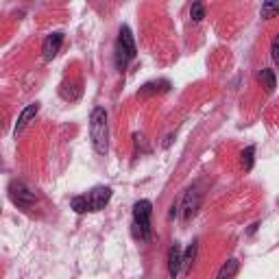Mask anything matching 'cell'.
<instances>
[{"instance_id":"obj_1","label":"cell","mask_w":279,"mask_h":279,"mask_svg":"<svg viewBox=\"0 0 279 279\" xmlns=\"http://www.w3.org/2000/svg\"><path fill=\"white\" fill-rule=\"evenodd\" d=\"M90 140L98 155H107L109 151V123L105 107H94L90 116Z\"/></svg>"},{"instance_id":"obj_2","label":"cell","mask_w":279,"mask_h":279,"mask_svg":"<svg viewBox=\"0 0 279 279\" xmlns=\"http://www.w3.org/2000/svg\"><path fill=\"white\" fill-rule=\"evenodd\" d=\"M151 214H153V203L142 199L133 205V236L140 240L151 238Z\"/></svg>"},{"instance_id":"obj_3","label":"cell","mask_w":279,"mask_h":279,"mask_svg":"<svg viewBox=\"0 0 279 279\" xmlns=\"http://www.w3.org/2000/svg\"><path fill=\"white\" fill-rule=\"evenodd\" d=\"M138 48H135V42H133V35H131V29L129 27H120L118 31V42H116V68L123 72L126 68V63L135 57Z\"/></svg>"},{"instance_id":"obj_4","label":"cell","mask_w":279,"mask_h":279,"mask_svg":"<svg viewBox=\"0 0 279 279\" xmlns=\"http://www.w3.org/2000/svg\"><path fill=\"white\" fill-rule=\"evenodd\" d=\"M9 199H11V203L18 205L20 210H31L35 203H37L35 192L24 184V181H11V184H9Z\"/></svg>"},{"instance_id":"obj_5","label":"cell","mask_w":279,"mask_h":279,"mask_svg":"<svg viewBox=\"0 0 279 279\" xmlns=\"http://www.w3.org/2000/svg\"><path fill=\"white\" fill-rule=\"evenodd\" d=\"M88 201V212H100L105 210V205L111 199V187L107 186H96L94 190H90L88 194H83Z\"/></svg>"},{"instance_id":"obj_6","label":"cell","mask_w":279,"mask_h":279,"mask_svg":"<svg viewBox=\"0 0 279 279\" xmlns=\"http://www.w3.org/2000/svg\"><path fill=\"white\" fill-rule=\"evenodd\" d=\"M62 44H63V33H59V31L50 33L48 37L44 39V46H42L44 59H46V62H50V59H53L55 55L59 53V48H62Z\"/></svg>"},{"instance_id":"obj_7","label":"cell","mask_w":279,"mask_h":279,"mask_svg":"<svg viewBox=\"0 0 279 279\" xmlns=\"http://www.w3.org/2000/svg\"><path fill=\"white\" fill-rule=\"evenodd\" d=\"M181 255H184V251H181L179 242H172L168 248V275H170V279H177V275L181 273Z\"/></svg>"},{"instance_id":"obj_8","label":"cell","mask_w":279,"mask_h":279,"mask_svg":"<svg viewBox=\"0 0 279 279\" xmlns=\"http://www.w3.org/2000/svg\"><path fill=\"white\" fill-rule=\"evenodd\" d=\"M199 199L201 194L196 190H187L184 201H181V210H184V218H190L192 214L196 212V207H199Z\"/></svg>"},{"instance_id":"obj_9","label":"cell","mask_w":279,"mask_h":279,"mask_svg":"<svg viewBox=\"0 0 279 279\" xmlns=\"http://www.w3.org/2000/svg\"><path fill=\"white\" fill-rule=\"evenodd\" d=\"M37 111H39V105H35V103L29 105V107H24L22 114H20V118H18V123H16V131H13V133H16V135L22 133V129L29 124V120L37 116Z\"/></svg>"},{"instance_id":"obj_10","label":"cell","mask_w":279,"mask_h":279,"mask_svg":"<svg viewBox=\"0 0 279 279\" xmlns=\"http://www.w3.org/2000/svg\"><path fill=\"white\" fill-rule=\"evenodd\" d=\"M238 268H240L238 260H227V262L220 266V271H218L216 279H233V275L238 273Z\"/></svg>"},{"instance_id":"obj_11","label":"cell","mask_w":279,"mask_h":279,"mask_svg":"<svg viewBox=\"0 0 279 279\" xmlns=\"http://www.w3.org/2000/svg\"><path fill=\"white\" fill-rule=\"evenodd\" d=\"M260 81L264 83V88H266V92H275L277 88V81H275V70L271 68H264L260 72Z\"/></svg>"},{"instance_id":"obj_12","label":"cell","mask_w":279,"mask_h":279,"mask_svg":"<svg viewBox=\"0 0 279 279\" xmlns=\"http://www.w3.org/2000/svg\"><path fill=\"white\" fill-rule=\"evenodd\" d=\"M62 98L63 100H79L81 98V88L79 85H63L62 88Z\"/></svg>"},{"instance_id":"obj_13","label":"cell","mask_w":279,"mask_h":279,"mask_svg":"<svg viewBox=\"0 0 279 279\" xmlns=\"http://www.w3.org/2000/svg\"><path fill=\"white\" fill-rule=\"evenodd\" d=\"M194 255H196V242H192V245L186 248V255H181V268H184V271L190 268V264H192V260H194Z\"/></svg>"},{"instance_id":"obj_14","label":"cell","mask_w":279,"mask_h":279,"mask_svg":"<svg viewBox=\"0 0 279 279\" xmlns=\"http://www.w3.org/2000/svg\"><path fill=\"white\" fill-rule=\"evenodd\" d=\"M70 207H72L77 214H85V212H88V201H85V196H72V199H70Z\"/></svg>"},{"instance_id":"obj_15","label":"cell","mask_w":279,"mask_h":279,"mask_svg":"<svg viewBox=\"0 0 279 279\" xmlns=\"http://www.w3.org/2000/svg\"><path fill=\"white\" fill-rule=\"evenodd\" d=\"M253 155H255V146H247L242 151V166H245V170L253 168Z\"/></svg>"},{"instance_id":"obj_16","label":"cell","mask_w":279,"mask_h":279,"mask_svg":"<svg viewBox=\"0 0 279 279\" xmlns=\"http://www.w3.org/2000/svg\"><path fill=\"white\" fill-rule=\"evenodd\" d=\"M190 18L194 20V22H201V20L205 18V7H203V2H192V7H190Z\"/></svg>"},{"instance_id":"obj_17","label":"cell","mask_w":279,"mask_h":279,"mask_svg":"<svg viewBox=\"0 0 279 279\" xmlns=\"http://www.w3.org/2000/svg\"><path fill=\"white\" fill-rule=\"evenodd\" d=\"M275 11H279V4H277V2H266V4H262V18H271Z\"/></svg>"},{"instance_id":"obj_18","label":"cell","mask_w":279,"mask_h":279,"mask_svg":"<svg viewBox=\"0 0 279 279\" xmlns=\"http://www.w3.org/2000/svg\"><path fill=\"white\" fill-rule=\"evenodd\" d=\"M271 57H273V62H277L279 59V37L273 39V44H271Z\"/></svg>"}]
</instances>
